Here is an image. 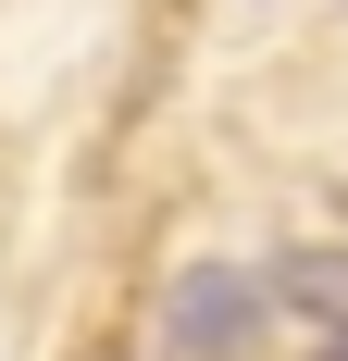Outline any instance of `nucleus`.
Here are the masks:
<instances>
[{
  "instance_id": "obj_1",
  "label": "nucleus",
  "mask_w": 348,
  "mask_h": 361,
  "mask_svg": "<svg viewBox=\"0 0 348 361\" xmlns=\"http://www.w3.org/2000/svg\"><path fill=\"white\" fill-rule=\"evenodd\" d=\"M162 324H174V349H187V361H224L249 324H261V287L211 262V274H187V287H174V312H162Z\"/></svg>"
}]
</instances>
